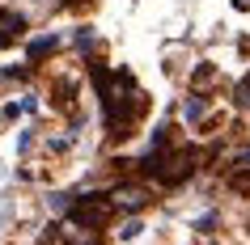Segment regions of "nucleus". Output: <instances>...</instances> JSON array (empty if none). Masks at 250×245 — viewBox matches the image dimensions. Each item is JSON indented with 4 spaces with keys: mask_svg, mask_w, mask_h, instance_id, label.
Returning <instances> with one entry per match:
<instances>
[{
    "mask_svg": "<svg viewBox=\"0 0 250 245\" xmlns=\"http://www.w3.org/2000/svg\"><path fill=\"white\" fill-rule=\"evenodd\" d=\"M93 85H98V97H102V118H106V131L115 135V140H127L136 131V123H140V114H145V89L136 85V76L127 72V68H102L93 64Z\"/></svg>",
    "mask_w": 250,
    "mask_h": 245,
    "instance_id": "f257e3e1",
    "label": "nucleus"
},
{
    "mask_svg": "<svg viewBox=\"0 0 250 245\" xmlns=\"http://www.w3.org/2000/svg\"><path fill=\"white\" fill-rule=\"evenodd\" d=\"M140 165H145L161 186H178V182H187V178L199 169V152H195V148H174V144H170V148L145 156Z\"/></svg>",
    "mask_w": 250,
    "mask_h": 245,
    "instance_id": "f03ea898",
    "label": "nucleus"
},
{
    "mask_svg": "<svg viewBox=\"0 0 250 245\" xmlns=\"http://www.w3.org/2000/svg\"><path fill=\"white\" fill-rule=\"evenodd\" d=\"M115 216V207H110V199H106L102 190H89V194H81V199H72V224H85V228H106V220Z\"/></svg>",
    "mask_w": 250,
    "mask_h": 245,
    "instance_id": "7ed1b4c3",
    "label": "nucleus"
},
{
    "mask_svg": "<svg viewBox=\"0 0 250 245\" xmlns=\"http://www.w3.org/2000/svg\"><path fill=\"white\" fill-rule=\"evenodd\" d=\"M106 199H110L115 211H132V216H136V211H145V207L153 203V190H148L145 182H115Z\"/></svg>",
    "mask_w": 250,
    "mask_h": 245,
    "instance_id": "20e7f679",
    "label": "nucleus"
},
{
    "mask_svg": "<svg viewBox=\"0 0 250 245\" xmlns=\"http://www.w3.org/2000/svg\"><path fill=\"white\" fill-rule=\"evenodd\" d=\"M60 237H64V245H102L98 228H85V224H72V220L60 228Z\"/></svg>",
    "mask_w": 250,
    "mask_h": 245,
    "instance_id": "39448f33",
    "label": "nucleus"
},
{
    "mask_svg": "<svg viewBox=\"0 0 250 245\" xmlns=\"http://www.w3.org/2000/svg\"><path fill=\"white\" fill-rule=\"evenodd\" d=\"M26 34V17L21 13H0V47H9Z\"/></svg>",
    "mask_w": 250,
    "mask_h": 245,
    "instance_id": "423d86ee",
    "label": "nucleus"
},
{
    "mask_svg": "<svg viewBox=\"0 0 250 245\" xmlns=\"http://www.w3.org/2000/svg\"><path fill=\"white\" fill-rule=\"evenodd\" d=\"M55 51H60V38H55V34H42V38L30 42V64H39V59H47V55H55Z\"/></svg>",
    "mask_w": 250,
    "mask_h": 245,
    "instance_id": "0eeeda50",
    "label": "nucleus"
},
{
    "mask_svg": "<svg viewBox=\"0 0 250 245\" xmlns=\"http://www.w3.org/2000/svg\"><path fill=\"white\" fill-rule=\"evenodd\" d=\"M178 114H183L187 123H199V118L208 114V102H204V97H199V93H191V97H187V102L178 106Z\"/></svg>",
    "mask_w": 250,
    "mask_h": 245,
    "instance_id": "6e6552de",
    "label": "nucleus"
},
{
    "mask_svg": "<svg viewBox=\"0 0 250 245\" xmlns=\"http://www.w3.org/2000/svg\"><path fill=\"white\" fill-rule=\"evenodd\" d=\"M229 173H242V178H250V148H242V152L233 156V165H229Z\"/></svg>",
    "mask_w": 250,
    "mask_h": 245,
    "instance_id": "1a4fd4ad",
    "label": "nucleus"
},
{
    "mask_svg": "<svg viewBox=\"0 0 250 245\" xmlns=\"http://www.w3.org/2000/svg\"><path fill=\"white\" fill-rule=\"evenodd\" d=\"M140 232H145V224H140V220H127V224L119 228V241H136Z\"/></svg>",
    "mask_w": 250,
    "mask_h": 245,
    "instance_id": "9d476101",
    "label": "nucleus"
},
{
    "mask_svg": "<svg viewBox=\"0 0 250 245\" xmlns=\"http://www.w3.org/2000/svg\"><path fill=\"white\" fill-rule=\"evenodd\" d=\"M77 47H81V51H93V47H98V38H93V30H89V26H81V30H77Z\"/></svg>",
    "mask_w": 250,
    "mask_h": 245,
    "instance_id": "9b49d317",
    "label": "nucleus"
},
{
    "mask_svg": "<svg viewBox=\"0 0 250 245\" xmlns=\"http://www.w3.org/2000/svg\"><path fill=\"white\" fill-rule=\"evenodd\" d=\"M212 80H216V68H208V64H204V68L195 72V80H191V85H195V89H204V85H212Z\"/></svg>",
    "mask_w": 250,
    "mask_h": 245,
    "instance_id": "f8f14e48",
    "label": "nucleus"
},
{
    "mask_svg": "<svg viewBox=\"0 0 250 245\" xmlns=\"http://www.w3.org/2000/svg\"><path fill=\"white\" fill-rule=\"evenodd\" d=\"M47 207H51V211H68V207H72V194H51Z\"/></svg>",
    "mask_w": 250,
    "mask_h": 245,
    "instance_id": "ddd939ff",
    "label": "nucleus"
},
{
    "mask_svg": "<svg viewBox=\"0 0 250 245\" xmlns=\"http://www.w3.org/2000/svg\"><path fill=\"white\" fill-rule=\"evenodd\" d=\"M237 106H242V110H250V76L237 85Z\"/></svg>",
    "mask_w": 250,
    "mask_h": 245,
    "instance_id": "4468645a",
    "label": "nucleus"
},
{
    "mask_svg": "<svg viewBox=\"0 0 250 245\" xmlns=\"http://www.w3.org/2000/svg\"><path fill=\"white\" fill-rule=\"evenodd\" d=\"M30 144H34V131H21V140H17V148H21V152H30Z\"/></svg>",
    "mask_w": 250,
    "mask_h": 245,
    "instance_id": "2eb2a0df",
    "label": "nucleus"
},
{
    "mask_svg": "<svg viewBox=\"0 0 250 245\" xmlns=\"http://www.w3.org/2000/svg\"><path fill=\"white\" fill-rule=\"evenodd\" d=\"M64 4H81V0H64Z\"/></svg>",
    "mask_w": 250,
    "mask_h": 245,
    "instance_id": "dca6fc26",
    "label": "nucleus"
}]
</instances>
